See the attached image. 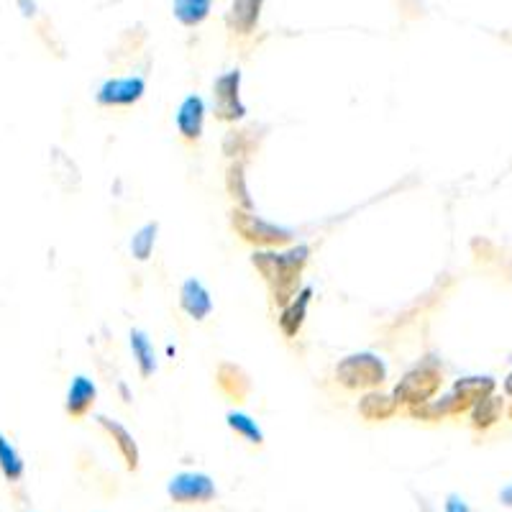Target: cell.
<instances>
[{"instance_id":"1","label":"cell","mask_w":512,"mask_h":512,"mask_svg":"<svg viewBox=\"0 0 512 512\" xmlns=\"http://www.w3.org/2000/svg\"><path fill=\"white\" fill-rule=\"evenodd\" d=\"M310 262V246L295 244L290 249H256L251 254V267L259 272L264 285L269 287L274 305L285 308L300 287V277H303L305 267Z\"/></svg>"},{"instance_id":"2","label":"cell","mask_w":512,"mask_h":512,"mask_svg":"<svg viewBox=\"0 0 512 512\" xmlns=\"http://www.w3.org/2000/svg\"><path fill=\"white\" fill-rule=\"evenodd\" d=\"M497 382L487 374H472V377L456 379L454 387L441 397V400H431L428 405L408 410L415 420H425V423H436L441 418H451V415H469L479 402L495 395Z\"/></svg>"},{"instance_id":"3","label":"cell","mask_w":512,"mask_h":512,"mask_svg":"<svg viewBox=\"0 0 512 512\" xmlns=\"http://www.w3.org/2000/svg\"><path fill=\"white\" fill-rule=\"evenodd\" d=\"M441 384H443V369L433 356H425L420 359L418 364L408 369V372L402 374L400 382L395 384V395L397 405H405L408 410L420 408V405H428L433 397L441 392Z\"/></svg>"},{"instance_id":"4","label":"cell","mask_w":512,"mask_h":512,"mask_svg":"<svg viewBox=\"0 0 512 512\" xmlns=\"http://www.w3.org/2000/svg\"><path fill=\"white\" fill-rule=\"evenodd\" d=\"M387 379V364L372 351H356L336 364V382L351 392L379 390Z\"/></svg>"},{"instance_id":"5","label":"cell","mask_w":512,"mask_h":512,"mask_svg":"<svg viewBox=\"0 0 512 512\" xmlns=\"http://www.w3.org/2000/svg\"><path fill=\"white\" fill-rule=\"evenodd\" d=\"M231 228L239 233L246 244L256 246V249H285V246H292V241H295V231L292 228L264 221L262 216H256L254 210L233 208Z\"/></svg>"},{"instance_id":"6","label":"cell","mask_w":512,"mask_h":512,"mask_svg":"<svg viewBox=\"0 0 512 512\" xmlns=\"http://www.w3.org/2000/svg\"><path fill=\"white\" fill-rule=\"evenodd\" d=\"M213 116L218 121L236 123L246 116L241 100V70H228L213 82Z\"/></svg>"},{"instance_id":"7","label":"cell","mask_w":512,"mask_h":512,"mask_svg":"<svg viewBox=\"0 0 512 512\" xmlns=\"http://www.w3.org/2000/svg\"><path fill=\"white\" fill-rule=\"evenodd\" d=\"M169 500L177 505H205L216 500V482L203 472H180L169 479L167 484Z\"/></svg>"},{"instance_id":"8","label":"cell","mask_w":512,"mask_h":512,"mask_svg":"<svg viewBox=\"0 0 512 512\" xmlns=\"http://www.w3.org/2000/svg\"><path fill=\"white\" fill-rule=\"evenodd\" d=\"M146 93V80L139 75L131 77H111V80H105L100 85L98 95V105L103 108H128V105L139 103Z\"/></svg>"},{"instance_id":"9","label":"cell","mask_w":512,"mask_h":512,"mask_svg":"<svg viewBox=\"0 0 512 512\" xmlns=\"http://www.w3.org/2000/svg\"><path fill=\"white\" fill-rule=\"evenodd\" d=\"M205 100L200 95H187L175 113V126L187 144H195L205 128Z\"/></svg>"},{"instance_id":"10","label":"cell","mask_w":512,"mask_h":512,"mask_svg":"<svg viewBox=\"0 0 512 512\" xmlns=\"http://www.w3.org/2000/svg\"><path fill=\"white\" fill-rule=\"evenodd\" d=\"M98 425L103 428L105 433H108V438L113 441V446L118 448L121 459L126 461L128 472H136V469H139L141 454H139V443H136L134 433L128 431L123 423H118V420L108 418V415H98Z\"/></svg>"},{"instance_id":"11","label":"cell","mask_w":512,"mask_h":512,"mask_svg":"<svg viewBox=\"0 0 512 512\" xmlns=\"http://www.w3.org/2000/svg\"><path fill=\"white\" fill-rule=\"evenodd\" d=\"M95 397H98V387H95L93 379H88L85 374H77L72 379L70 390H67V400H64V413L70 415L72 420H80L93 410Z\"/></svg>"},{"instance_id":"12","label":"cell","mask_w":512,"mask_h":512,"mask_svg":"<svg viewBox=\"0 0 512 512\" xmlns=\"http://www.w3.org/2000/svg\"><path fill=\"white\" fill-rule=\"evenodd\" d=\"M310 300H313V287L305 285L303 290L297 292L290 303L280 310V318H277V323H280V331L285 333V338H295L297 333L303 331L305 318H308Z\"/></svg>"},{"instance_id":"13","label":"cell","mask_w":512,"mask_h":512,"mask_svg":"<svg viewBox=\"0 0 512 512\" xmlns=\"http://www.w3.org/2000/svg\"><path fill=\"white\" fill-rule=\"evenodd\" d=\"M180 308L190 315L192 320H205L213 313V297H210L208 287L200 280L190 277V280L182 282L180 287Z\"/></svg>"},{"instance_id":"14","label":"cell","mask_w":512,"mask_h":512,"mask_svg":"<svg viewBox=\"0 0 512 512\" xmlns=\"http://www.w3.org/2000/svg\"><path fill=\"white\" fill-rule=\"evenodd\" d=\"M264 0H231V8H228L226 24L233 34L249 36L254 34L256 26H259V18H262Z\"/></svg>"},{"instance_id":"15","label":"cell","mask_w":512,"mask_h":512,"mask_svg":"<svg viewBox=\"0 0 512 512\" xmlns=\"http://www.w3.org/2000/svg\"><path fill=\"white\" fill-rule=\"evenodd\" d=\"M359 415L364 420H372V423H382V420H390L395 418L400 405H397L395 395H387L382 390H372V392H364L356 405Z\"/></svg>"},{"instance_id":"16","label":"cell","mask_w":512,"mask_h":512,"mask_svg":"<svg viewBox=\"0 0 512 512\" xmlns=\"http://www.w3.org/2000/svg\"><path fill=\"white\" fill-rule=\"evenodd\" d=\"M216 382L228 397H233V400H244L251 390L249 374L241 367H236V364H221L216 374Z\"/></svg>"},{"instance_id":"17","label":"cell","mask_w":512,"mask_h":512,"mask_svg":"<svg viewBox=\"0 0 512 512\" xmlns=\"http://www.w3.org/2000/svg\"><path fill=\"white\" fill-rule=\"evenodd\" d=\"M213 8V0H172V13L185 29L205 24Z\"/></svg>"},{"instance_id":"18","label":"cell","mask_w":512,"mask_h":512,"mask_svg":"<svg viewBox=\"0 0 512 512\" xmlns=\"http://www.w3.org/2000/svg\"><path fill=\"white\" fill-rule=\"evenodd\" d=\"M502 415H505V400L492 395L479 402L477 408L469 413V423H472L474 431H489V428H495L500 423Z\"/></svg>"},{"instance_id":"19","label":"cell","mask_w":512,"mask_h":512,"mask_svg":"<svg viewBox=\"0 0 512 512\" xmlns=\"http://www.w3.org/2000/svg\"><path fill=\"white\" fill-rule=\"evenodd\" d=\"M131 354H134V361L136 367H139L141 377L149 379L157 372V354H154L152 341H149V336H146L144 331H139V328L131 331Z\"/></svg>"},{"instance_id":"20","label":"cell","mask_w":512,"mask_h":512,"mask_svg":"<svg viewBox=\"0 0 512 512\" xmlns=\"http://www.w3.org/2000/svg\"><path fill=\"white\" fill-rule=\"evenodd\" d=\"M226 190H228V195L233 198V203H236V208L254 210V203H251V195H249V185H246L244 162H233L231 167H228Z\"/></svg>"},{"instance_id":"21","label":"cell","mask_w":512,"mask_h":512,"mask_svg":"<svg viewBox=\"0 0 512 512\" xmlns=\"http://www.w3.org/2000/svg\"><path fill=\"white\" fill-rule=\"evenodd\" d=\"M226 423L236 436H241L246 443H251V446H262L264 443V431L251 415L241 413V410H231V413L226 415Z\"/></svg>"},{"instance_id":"22","label":"cell","mask_w":512,"mask_h":512,"mask_svg":"<svg viewBox=\"0 0 512 512\" xmlns=\"http://www.w3.org/2000/svg\"><path fill=\"white\" fill-rule=\"evenodd\" d=\"M157 233H159V223H144L139 231L131 236V256H134L136 262H149V256H152L154 246H157Z\"/></svg>"},{"instance_id":"23","label":"cell","mask_w":512,"mask_h":512,"mask_svg":"<svg viewBox=\"0 0 512 512\" xmlns=\"http://www.w3.org/2000/svg\"><path fill=\"white\" fill-rule=\"evenodd\" d=\"M0 472H3V477H6L8 482H18L26 472L24 459H21L16 446H13L3 433H0Z\"/></svg>"},{"instance_id":"24","label":"cell","mask_w":512,"mask_h":512,"mask_svg":"<svg viewBox=\"0 0 512 512\" xmlns=\"http://www.w3.org/2000/svg\"><path fill=\"white\" fill-rule=\"evenodd\" d=\"M446 512H472V510H469V505H466L459 495H448L446 497Z\"/></svg>"},{"instance_id":"25","label":"cell","mask_w":512,"mask_h":512,"mask_svg":"<svg viewBox=\"0 0 512 512\" xmlns=\"http://www.w3.org/2000/svg\"><path fill=\"white\" fill-rule=\"evenodd\" d=\"M18 6L24 8V11H21V13H24L26 18L36 16V3H34V0H18Z\"/></svg>"},{"instance_id":"26","label":"cell","mask_w":512,"mask_h":512,"mask_svg":"<svg viewBox=\"0 0 512 512\" xmlns=\"http://www.w3.org/2000/svg\"><path fill=\"white\" fill-rule=\"evenodd\" d=\"M500 500L505 502L507 507H512V484H507V487L502 489V492H500Z\"/></svg>"},{"instance_id":"27","label":"cell","mask_w":512,"mask_h":512,"mask_svg":"<svg viewBox=\"0 0 512 512\" xmlns=\"http://www.w3.org/2000/svg\"><path fill=\"white\" fill-rule=\"evenodd\" d=\"M502 390H505V395L510 397V400H512V372L507 374V377H505V382H502Z\"/></svg>"},{"instance_id":"28","label":"cell","mask_w":512,"mask_h":512,"mask_svg":"<svg viewBox=\"0 0 512 512\" xmlns=\"http://www.w3.org/2000/svg\"><path fill=\"white\" fill-rule=\"evenodd\" d=\"M121 395H123V402H131V395H128L126 384H121Z\"/></svg>"},{"instance_id":"29","label":"cell","mask_w":512,"mask_h":512,"mask_svg":"<svg viewBox=\"0 0 512 512\" xmlns=\"http://www.w3.org/2000/svg\"><path fill=\"white\" fill-rule=\"evenodd\" d=\"M507 415H510V420H512V402H510V408H507Z\"/></svg>"}]
</instances>
